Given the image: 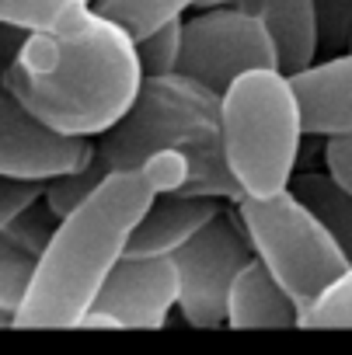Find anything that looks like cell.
Returning <instances> with one entry per match:
<instances>
[{
    "label": "cell",
    "mask_w": 352,
    "mask_h": 355,
    "mask_svg": "<svg viewBox=\"0 0 352 355\" xmlns=\"http://www.w3.org/2000/svg\"><path fill=\"white\" fill-rule=\"evenodd\" d=\"M140 84L133 39L94 11L70 32L28 35L0 77L25 112L74 139L108 132L136 101Z\"/></svg>",
    "instance_id": "6da1fadb"
},
{
    "label": "cell",
    "mask_w": 352,
    "mask_h": 355,
    "mask_svg": "<svg viewBox=\"0 0 352 355\" xmlns=\"http://www.w3.org/2000/svg\"><path fill=\"white\" fill-rule=\"evenodd\" d=\"M143 171H115L56 223L15 327H77L153 202Z\"/></svg>",
    "instance_id": "7a4b0ae2"
},
{
    "label": "cell",
    "mask_w": 352,
    "mask_h": 355,
    "mask_svg": "<svg viewBox=\"0 0 352 355\" xmlns=\"http://www.w3.org/2000/svg\"><path fill=\"white\" fill-rule=\"evenodd\" d=\"M300 139V105L286 73L255 70L220 94V143L244 199H272L290 189Z\"/></svg>",
    "instance_id": "3957f363"
},
{
    "label": "cell",
    "mask_w": 352,
    "mask_h": 355,
    "mask_svg": "<svg viewBox=\"0 0 352 355\" xmlns=\"http://www.w3.org/2000/svg\"><path fill=\"white\" fill-rule=\"evenodd\" d=\"M210 139H220V98L213 91L182 73L143 77L129 112L101 132L91 171L98 178L136 171L153 153L189 150Z\"/></svg>",
    "instance_id": "277c9868"
},
{
    "label": "cell",
    "mask_w": 352,
    "mask_h": 355,
    "mask_svg": "<svg viewBox=\"0 0 352 355\" xmlns=\"http://www.w3.org/2000/svg\"><path fill=\"white\" fill-rule=\"evenodd\" d=\"M237 220L248 234L255 261L300 310L349 268L328 230L290 189L272 199H241Z\"/></svg>",
    "instance_id": "5b68a950"
},
{
    "label": "cell",
    "mask_w": 352,
    "mask_h": 355,
    "mask_svg": "<svg viewBox=\"0 0 352 355\" xmlns=\"http://www.w3.org/2000/svg\"><path fill=\"white\" fill-rule=\"evenodd\" d=\"M255 70H279L276 49L258 18L231 8H210L182 25V53L174 73H182L217 98L244 73Z\"/></svg>",
    "instance_id": "8992f818"
},
{
    "label": "cell",
    "mask_w": 352,
    "mask_h": 355,
    "mask_svg": "<svg viewBox=\"0 0 352 355\" xmlns=\"http://www.w3.org/2000/svg\"><path fill=\"white\" fill-rule=\"evenodd\" d=\"M248 234L237 213L220 209L185 248L171 254L178 272V310L196 327L227 324V296L234 279L251 261Z\"/></svg>",
    "instance_id": "52a82bcc"
},
{
    "label": "cell",
    "mask_w": 352,
    "mask_h": 355,
    "mask_svg": "<svg viewBox=\"0 0 352 355\" xmlns=\"http://www.w3.org/2000/svg\"><path fill=\"white\" fill-rule=\"evenodd\" d=\"M91 157V139L53 132L0 87V178L46 185L63 174L84 171Z\"/></svg>",
    "instance_id": "ba28073f"
},
{
    "label": "cell",
    "mask_w": 352,
    "mask_h": 355,
    "mask_svg": "<svg viewBox=\"0 0 352 355\" xmlns=\"http://www.w3.org/2000/svg\"><path fill=\"white\" fill-rule=\"evenodd\" d=\"M178 306V272L171 258H122L94 296L98 313L119 327H160Z\"/></svg>",
    "instance_id": "9c48e42d"
},
{
    "label": "cell",
    "mask_w": 352,
    "mask_h": 355,
    "mask_svg": "<svg viewBox=\"0 0 352 355\" xmlns=\"http://www.w3.org/2000/svg\"><path fill=\"white\" fill-rule=\"evenodd\" d=\"M300 105L303 136H349L352 132V53L314 63L290 77Z\"/></svg>",
    "instance_id": "30bf717a"
},
{
    "label": "cell",
    "mask_w": 352,
    "mask_h": 355,
    "mask_svg": "<svg viewBox=\"0 0 352 355\" xmlns=\"http://www.w3.org/2000/svg\"><path fill=\"white\" fill-rule=\"evenodd\" d=\"M224 206L213 199H189V196H157L143 220L136 223L126 258H171L185 248Z\"/></svg>",
    "instance_id": "8fae6325"
},
{
    "label": "cell",
    "mask_w": 352,
    "mask_h": 355,
    "mask_svg": "<svg viewBox=\"0 0 352 355\" xmlns=\"http://www.w3.org/2000/svg\"><path fill=\"white\" fill-rule=\"evenodd\" d=\"M237 8L262 21L279 73L296 77L314 67L317 60V25L310 0H237Z\"/></svg>",
    "instance_id": "7c38bea8"
},
{
    "label": "cell",
    "mask_w": 352,
    "mask_h": 355,
    "mask_svg": "<svg viewBox=\"0 0 352 355\" xmlns=\"http://www.w3.org/2000/svg\"><path fill=\"white\" fill-rule=\"evenodd\" d=\"M296 320H300V306L251 258L231 286L227 324L231 327H296Z\"/></svg>",
    "instance_id": "4fadbf2b"
},
{
    "label": "cell",
    "mask_w": 352,
    "mask_h": 355,
    "mask_svg": "<svg viewBox=\"0 0 352 355\" xmlns=\"http://www.w3.org/2000/svg\"><path fill=\"white\" fill-rule=\"evenodd\" d=\"M290 192L317 216V223L328 230L342 258L352 265V199L331 182L324 171H300L293 174Z\"/></svg>",
    "instance_id": "5bb4252c"
},
{
    "label": "cell",
    "mask_w": 352,
    "mask_h": 355,
    "mask_svg": "<svg viewBox=\"0 0 352 355\" xmlns=\"http://www.w3.org/2000/svg\"><path fill=\"white\" fill-rule=\"evenodd\" d=\"M87 0H0V25L18 32H70L87 18Z\"/></svg>",
    "instance_id": "9a60e30c"
},
{
    "label": "cell",
    "mask_w": 352,
    "mask_h": 355,
    "mask_svg": "<svg viewBox=\"0 0 352 355\" xmlns=\"http://www.w3.org/2000/svg\"><path fill=\"white\" fill-rule=\"evenodd\" d=\"M203 0H94L91 11L119 25L133 42L150 35L153 28L182 18L189 8H199Z\"/></svg>",
    "instance_id": "2e32d148"
},
{
    "label": "cell",
    "mask_w": 352,
    "mask_h": 355,
    "mask_svg": "<svg viewBox=\"0 0 352 355\" xmlns=\"http://www.w3.org/2000/svg\"><path fill=\"white\" fill-rule=\"evenodd\" d=\"M296 327H307V331L352 327V265H349L331 286H324V289L300 310Z\"/></svg>",
    "instance_id": "e0dca14e"
},
{
    "label": "cell",
    "mask_w": 352,
    "mask_h": 355,
    "mask_svg": "<svg viewBox=\"0 0 352 355\" xmlns=\"http://www.w3.org/2000/svg\"><path fill=\"white\" fill-rule=\"evenodd\" d=\"M35 265H39L35 254L22 251L15 241L0 234V310L18 313V306L25 303V296L32 289Z\"/></svg>",
    "instance_id": "ac0fdd59"
},
{
    "label": "cell",
    "mask_w": 352,
    "mask_h": 355,
    "mask_svg": "<svg viewBox=\"0 0 352 355\" xmlns=\"http://www.w3.org/2000/svg\"><path fill=\"white\" fill-rule=\"evenodd\" d=\"M182 25L185 18H174L160 28H153L150 35H143L136 46V60L143 77H167L178 67V53H182Z\"/></svg>",
    "instance_id": "d6986e66"
},
{
    "label": "cell",
    "mask_w": 352,
    "mask_h": 355,
    "mask_svg": "<svg viewBox=\"0 0 352 355\" xmlns=\"http://www.w3.org/2000/svg\"><path fill=\"white\" fill-rule=\"evenodd\" d=\"M310 4H314V25H317V53L321 49L331 53V56L349 53L352 0H310Z\"/></svg>",
    "instance_id": "ffe728a7"
},
{
    "label": "cell",
    "mask_w": 352,
    "mask_h": 355,
    "mask_svg": "<svg viewBox=\"0 0 352 355\" xmlns=\"http://www.w3.org/2000/svg\"><path fill=\"white\" fill-rule=\"evenodd\" d=\"M56 223H60V220H56V216L46 209V202L39 199L32 209H25V213L4 230V237L15 241L22 251L42 258V251L49 248V241H53V234H56Z\"/></svg>",
    "instance_id": "44dd1931"
},
{
    "label": "cell",
    "mask_w": 352,
    "mask_h": 355,
    "mask_svg": "<svg viewBox=\"0 0 352 355\" xmlns=\"http://www.w3.org/2000/svg\"><path fill=\"white\" fill-rule=\"evenodd\" d=\"M136 171H143V178L150 182L153 196H178L189 182V160L182 150H164L153 153L150 160H143Z\"/></svg>",
    "instance_id": "7402d4cb"
},
{
    "label": "cell",
    "mask_w": 352,
    "mask_h": 355,
    "mask_svg": "<svg viewBox=\"0 0 352 355\" xmlns=\"http://www.w3.org/2000/svg\"><path fill=\"white\" fill-rule=\"evenodd\" d=\"M39 199H42V185L0 178V234H4V230H8L25 209H32Z\"/></svg>",
    "instance_id": "603a6c76"
},
{
    "label": "cell",
    "mask_w": 352,
    "mask_h": 355,
    "mask_svg": "<svg viewBox=\"0 0 352 355\" xmlns=\"http://www.w3.org/2000/svg\"><path fill=\"white\" fill-rule=\"evenodd\" d=\"M324 174L352 199V132L324 139Z\"/></svg>",
    "instance_id": "cb8c5ba5"
},
{
    "label": "cell",
    "mask_w": 352,
    "mask_h": 355,
    "mask_svg": "<svg viewBox=\"0 0 352 355\" xmlns=\"http://www.w3.org/2000/svg\"><path fill=\"white\" fill-rule=\"evenodd\" d=\"M0 327H15V313H8V310H0Z\"/></svg>",
    "instance_id": "d4e9b609"
},
{
    "label": "cell",
    "mask_w": 352,
    "mask_h": 355,
    "mask_svg": "<svg viewBox=\"0 0 352 355\" xmlns=\"http://www.w3.org/2000/svg\"><path fill=\"white\" fill-rule=\"evenodd\" d=\"M349 53H352V35H349Z\"/></svg>",
    "instance_id": "484cf974"
},
{
    "label": "cell",
    "mask_w": 352,
    "mask_h": 355,
    "mask_svg": "<svg viewBox=\"0 0 352 355\" xmlns=\"http://www.w3.org/2000/svg\"><path fill=\"white\" fill-rule=\"evenodd\" d=\"M87 4H94V0H87Z\"/></svg>",
    "instance_id": "4316f807"
}]
</instances>
